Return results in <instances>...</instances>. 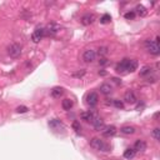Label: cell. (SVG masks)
<instances>
[{"label":"cell","instance_id":"ac0fdd59","mask_svg":"<svg viewBox=\"0 0 160 160\" xmlns=\"http://www.w3.org/2000/svg\"><path fill=\"white\" fill-rule=\"evenodd\" d=\"M136 69H138V61L133 60V59H130V61H129V64H128L126 72H128V73H133V72H135Z\"/></svg>","mask_w":160,"mask_h":160},{"label":"cell","instance_id":"484cf974","mask_svg":"<svg viewBox=\"0 0 160 160\" xmlns=\"http://www.w3.org/2000/svg\"><path fill=\"white\" fill-rule=\"evenodd\" d=\"M73 129L75 130V132L76 133H78V134H80V132H81V125H80V123L78 121V120H74L73 121Z\"/></svg>","mask_w":160,"mask_h":160},{"label":"cell","instance_id":"e0dca14e","mask_svg":"<svg viewBox=\"0 0 160 160\" xmlns=\"http://www.w3.org/2000/svg\"><path fill=\"white\" fill-rule=\"evenodd\" d=\"M151 73H153V68L150 65H144V66L140 69V76H148Z\"/></svg>","mask_w":160,"mask_h":160},{"label":"cell","instance_id":"d4e9b609","mask_svg":"<svg viewBox=\"0 0 160 160\" xmlns=\"http://www.w3.org/2000/svg\"><path fill=\"white\" fill-rule=\"evenodd\" d=\"M110 20H111V16L109 14H104L100 18V23H102V24H108V23H110Z\"/></svg>","mask_w":160,"mask_h":160},{"label":"cell","instance_id":"52a82bcc","mask_svg":"<svg viewBox=\"0 0 160 160\" xmlns=\"http://www.w3.org/2000/svg\"><path fill=\"white\" fill-rule=\"evenodd\" d=\"M44 35H45V30H44V29L43 28H37L34 30L33 35H31V39H33L34 43H39V41L43 39Z\"/></svg>","mask_w":160,"mask_h":160},{"label":"cell","instance_id":"9a60e30c","mask_svg":"<svg viewBox=\"0 0 160 160\" xmlns=\"http://www.w3.org/2000/svg\"><path fill=\"white\" fill-rule=\"evenodd\" d=\"M134 150L135 151H144L146 150V143L144 140H136L135 144H134Z\"/></svg>","mask_w":160,"mask_h":160},{"label":"cell","instance_id":"30bf717a","mask_svg":"<svg viewBox=\"0 0 160 160\" xmlns=\"http://www.w3.org/2000/svg\"><path fill=\"white\" fill-rule=\"evenodd\" d=\"M96 114L95 113H93V111H85V113H81V119L83 120H85V121H88V123H91L93 124V121L96 119Z\"/></svg>","mask_w":160,"mask_h":160},{"label":"cell","instance_id":"d6986e66","mask_svg":"<svg viewBox=\"0 0 160 160\" xmlns=\"http://www.w3.org/2000/svg\"><path fill=\"white\" fill-rule=\"evenodd\" d=\"M73 105H74V103H73L72 99H64L61 102V106H63L64 110H70L73 108Z\"/></svg>","mask_w":160,"mask_h":160},{"label":"cell","instance_id":"44dd1931","mask_svg":"<svg viewBox=\"0 0 160 160\" xmlns=\"http://www.w3.org/2000/svg\"><path fill=\"white\" fill-rule=\"evenodd\" d=\"M120 132L123 134H125V135H132L135 133V128L134 126H130V125H126V126H123L120 129Z\"/></svg>","mask_w":160,"mask_h":160},{"label":"cell","instance_id":"d6a6232c","mask_svg":"<svg viewBox=\"0 0 160 160\" xmlns=\"http://www.w3.org/2000/svg\"><path fill=\"white\" fill-rule=\"evenodd\" d=\"M113 80H114V83H115V84H118V85H120V84H121V80H120V79H118V78H113Z\"/></svg>","mask_w":160,"mask_h":160},{"label":"cell","instance_id":"6da1fadb","mask_svg":"<svg viewBox=\"0 0 160 160\" xmlns=\"http://www.w3.org/2000/svg\"><path fill=\"white\" fill-rule=\"evenodd\" d=\"M89 144H90L91 148H94L95 150H99V151H109L110 150V146L108 144H105L100 138H93L89 141Z\"/></svg>","mask_w":160,"mask_h":160},{"label":"cell","instance_id":"9c48e42d","mask_svg":"<svg viewBox=\"0 0 160 160\" xmlns=\"http://www.w3.org/2000/svg\"><path fill=\"white\" fill-rule=\"evenodd\" d=\"M129 61H130V59H123V60L115 66V70H116L118 73H126Z\"/></svg>","mask_w":160,"mask_h":160},{"label":"cell","instance_id":"3957f363","mask_svg":"<svg viewBox=\"0 0 160 160\" xmlns=\"http://www.w3.org/2000/svg\"><path fill=\"white\" fill-rule=\"evenodd\" d=\"M145 48L153 55H159L160 54L159 44H156L155 41H153V40H145Z\"/></svg>","mask_w":160,"mask_h":160},{"label":"cell","instance_id":"5b68a950","mask_svg":"<svg viewBox=\"0 0 160 160\" xmlns=\"http://www.w3.org/2000/svg\"><path fill=\"white\" fill-rule=\"evenodd\" d=\"M95 58H96V53L93 49H88L84 51V54H83V60L85 63H93L95 60Z\"/></svg>","mask_w":160,"mask_h":160},{"label":"cell","instance_id":"4dcf8cb0","mask_svg":"<svg viewBox=\"0 0 160 160\" xmlns=\"http://www.w3.org/2000/svg\"><path fill=\"white\" fill-rule=\"evenodd\" d=\"M16 111L19 113V114H24V113H26V111H28V108H26V106H24V105L18 106V108H16Z\"/></svg>","mask_w":160,"mask_h":160},{"label":"cell","instance_id":"ba28073f","mask_svg":"<svg viewBox=\"0 0 160 160\" xmlns=\"http://www.w3.org/2000/svg\"><path fill=\"white\" fill-rule=\"evenodd\" d=\"M94 20H95V15L94 14H90V13H86L81 16V24L83 25H90L94 23Z\"/></svg>","mask_w":160,"mask_h":160},{"label":"cell","instance_id":"ffe728a7","mask_svg":"<svg viewBox=\"0 0 160 160\" xmlns=\"http://www.w3.org/2000/svg\"><path fill=\"white\" fill-rule=\"evenodd\" d=\"M63 93H64V89L60 88V86H56L54 88L51 90V96H54V98H60L63 95Z\"/></svg>","mask_w":160,"mask_h":160},{"label":"cell","instance_id":"1f68e13d","mask_svg":"<svg viewBox=\"0 0 160 160\" xmlns=\"http://www.w3.org/2000/svg\"><path fill=\"white\" fill-rule=\"evenodd\" d=\"M108 63H109V60H108L106 58H102V59L99 60V64H100V65H106Z\"/></svg>","mask_w":160,"mask_h":160},{"label":"cell","instance_id":"7c38bea8","mask_svg":"<svg viewBox=\"0 0 160 160\" xmlns=\"http://www.w3.org/2000/svg\"><path fill=\"white\" fill-rule=\"evenodd\" d=\"M49 126L53 130H64V124L60 120H58V119H51L49 121Z\"/></svg>","mask_w":160,"mask_h":160},{"label":"cell","instance_id":"f546056e","mask_svg":"<svg viewBox=\"0 0 160 160\" xmlns=\"http://www.w3.org/2000/svg\"><path fill=\"white\" fill-rule=\"evenodd\" d=\"M85 75V70H79V72H76V73H73V76L74 78H81V76H84Z\"/></svg>","mask_w":160,"mask_h":160},{"label":"cell","instance_id":"cb8c5ba5","mask_svg":"<svg viewBox=\"0 0 160 160\" xmlns=\"http://www.w3.org/2000/svg\"><path fill=\"white\" fill-rule=\"evenodd\" d=\"M108 53H109V50H108L106 46H102V48L98 49V54L100 56H103V58H105V55H108Z\"/></svg>","mask_w":160,"mask_h":160},{"label":"cell","instance_id":"5bb4252c","mask_svg":"<svg viewBox=\"0 0 160 160\" xmlns=\"http://www.w3.org/2000/svg\"><path fill=\"white\" fill-rule=\"evenodd\" d=\"M93 125H94V129L96 130V132H100V130H103L105 128V124H104V120L102 119V118H96L95 120L93 121Z\"/></svg>","mask_w":160,"mask_h":160},{"label":"cell","instance_id":"7402d4cb","mask_svg":"<svg viewBox=\"0 0 160 160\" xmlns=\"http://www.w3.org/2000/svg\"><path fill=\"white\" fill-rule=\"evenodd\" d=\"M136 151L134 150V148H129V149H126L125 151H124V158L125 159H133L135 156Z\"/></svg>","mask_w":160,"mask_h":160},{"label":"cell","instance_id":"2e32d148","mask_svg":"<svg viewBox=\"0 0 160 160\" xmlns=\"http://www.w3.org/2000/svg\"><path fill=\"white\" fill-rule=\"evenodd\" d=\"M111 91H113V88L108 83H104V84L100 85V93L104 94V95H109V94H111Z\"/></svg>","mask_w":160,"mask_h":160},{"label":"cell","instance_id":"4fadbf2b","mask_svg":"<svg viewBox=\"0 0 160 160\" xmlns=\"http://www.w3.org/2000/svg\"><path fill=\"white\" fill-rule=\"evenodd\" d=\"M116 133V128L114 125H109V126H105L103 130H102V134L104 136H106V138H109V136H113L115 135Z\"/></svg>","mask_w":160,"mask_h":160},{"label":"cell","instance_id":"277c9868","mask_svg":"<svg viewBox=\"0 0 160 160\" xmlns=\"http://www.w3.org/2000/svg\"><path fill=\"white\" fill-rule=\"evenodd\" d=\"M61 29V26L59 25V24H55V23H50V24L46 26L44 30H45V34H48V35H55V34H58L59 33V30Z\"/></svg>","mask_w":160,"mask_h":160},{"label":"cell","instance_id":"f1b7e54d","mask_svg":"<svg viewBox=\"0 0 160 160\" xmlns=\"http://www.w3.org/2000/svg\"><path fill=\"white\" fill-rule=\"evenodd\" d=\"M135 15H136V14H135V11L132 10V11H128V13L124 15V16H125V19H128V20H133L134 18H135Z\"/></svg>","mask_w":160,"mask_h":160},{"label":"cell","instance_id":"8992f818","mask_svg":"<svg viewBox=\"0 0 160 160\" xmlns=\"http://www.w3.org/2000/svg\"><path fill=\"white\" fill-rule=\"evenodd\" d=\"M99 102V96H98V94L96 93H89L88 95H86V104L90 106V108H94Z\"/></svg>","mask_w":160,"mask_h":160},{"label":"cell","instance_id":"4316f807","mask_svg":"<svg viewBox=\"0 0 160 160\" xmlns=\"http://www.w3.org/2000/svg\"><path fill=\"white\" fill-rule=\"evenodd\" d=\"M151 136L155 140H160V128H155L151 132Z\"/></svg>","mask_w":160,"mask_h":160},{"label":"cell","instance_id":"603a6c76","mask_svg":"<svg viewBox=\"0 0 160 160\" xmlns=\"http://www.w3.org/2000/svg\"><path fill=\"white\" fill-rule=\"evenodd\" d=\"M135 14H139L140 16H145L148 14V10L143 7V5H136L135 8Z\"/></svg>","mask_w":160,"mask_h":160},{"label":"cell","instance_id":"836d02e7","mask_svg":"<svg viewBox=\"0 0 160 160\" xmlns=\"http://www.w3.org/2000/svg\"><path fill=\"white\" fill-rule=\"evenodd\" d=\"M99 75L104 76V75H106V72H105V70H102V72H99Z\"/></svg>","mask_w":160,"mask_h":160},{"label":"cell","instance_id":"7a4b0ae2","mask_svg":"<svg viewBox=\"0 0 160 160\" xmlns=\"http://www.w3.org/2000/svg\"><path fill=\"white\" fill-rule=\"evenodd\" d=\"M8 54L10 58H14V59L19 58L21 55V45L16 44V43L9 45L8 46Z\"/></svg>","mask_w":160,"mask_h":160},{"label":"cell","instance_id":"83f0119b","mask_svg":"<svg viewBox=\"0 0 160 160\" xmlns=\"http://www.w3.org/2000/svg\"><path fill=\"white\" fill-rule=\"evenodd\" d=\"M113 104H114V106L118 109H124V103L121 102V100L115 99V100H113Z\"/></svg>","mask_w":160,"mask_h":160},{"label":"cell","instance_id":"8fae6325","mask_svg":"<svg viewBox=\"0 0 160 160\" xmlns=\"http://www.w3.org/2000/svg\"><path fill=\"white\" fill-rule=\"evenodd\" d=\"M124 100L128 103V104H135L136 103V96H135V94H134V91H132V90H128L126 93H125V95H124Z\"/></svg>","mask_w":160,"mask_h":160}]
</instances>
